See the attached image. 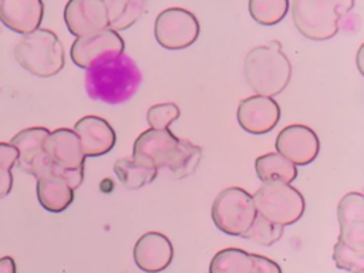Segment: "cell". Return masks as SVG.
Returning <instances> with one entry per match:
<instances>
[{
	"instance_id": "cell-1",
	"label": "cell",
	"mask_w": 364,
	"mask_h": 273,
	"mask_svg": "<svg viewBox=\"0 0 364 273\" xmlns=\"http://www.w3.org/2000/svg\"><path fill=\"white\" fill-rule=\"evenodd\" d=\"M202 148L178 138L171 129L149 128L134 141L132 159L155 168H168L175 178L192 175L200 162Z\"/></svg>"
},
{
	"instance_id": "cell-2",
	"label": "cell",
	"mask_w": 364,
	"mask_h": 273,
	"mask_svg": "<svg viewBox=\"0 0 364 273\" xmlns=\"http://www.w3.org/2000/svg\"><path fill=\"white\" fill-rule=\"evenodd\" d=\"M142 74L127 54L90 67L85 73V91L91 100L104 104H122L138 91Z\"/></svg>"
},
{
	"instance_id": "cell-3",
	"label": "cell",
	"mask_w": 364,
	"mask_h": 273,
	"mask_svg": "<svg viewBox=\"0 0 364 273\" xmlns=\"http://www.w3.org/2000/svg\"><path fill=\"white\" fill-rule=\"evenodd\" d=\"M243 73L249 87L264 97L279 95L289 85L291 78V64L282 51L279 41L252 48L243 64Z\"/></svg>"
},
{
	"instance_id": "cell-4",
	"label": "cell",
	"mask_w": 364,
	"mask_h": 273,
	"mask_svg": "<svg viewBox=\"0 0 364 273\" xmlns=\"http://www.w3.org/2000/svg\"><path fill=\"white\" fill-rule=\"evenodd\" d=\"M354 7V0H293L291 18L299 33L314 41L334 37L340 20Z\"/></svg>"
},
{
	"instance_id": "cell-5",
	"label": "cell",
	"mask_w": 364,
	"mask_h": 273,
	"mask_svg": "<svg viewBox=\"0 0 364 273\" xmlns=\"http://www.w3.org/2000/svg\"><path fill=\"white\" fill-rule=\"evenodd\" d=\"M14 57L21 68L41 78L58 74L65 63L64 47L57 34L40 27L21 37L14 46Z\"/></svg>"
},
{
	"instance_id": "cell-6",
	"label": "cell",
	"mask_w": 364,
	"mask_h": 273,
	"mask_svg": "<svg viewBox=\"0 0 364 273\" xmlns=\"http://www.w3.org/2000/svg\"><path fill=\"white\" fill-rule=\"evenodd\" d=\"M252 196L257 215L284 228L297 222L306 209L303 195L290 183H263Z\"/></svg>"
},
{
	"instance_id": "cell-7",
	"label": "cell",
	"mask_w": 364,
	"mask_h": 273,
	"mask_svg": "<svg viewBox=\"0 0 364 273\" xmlns=\"http://www.w3.org/2000/svg\"><path fill=\"white\" fill-rule=\"evenodd\" d=\"M210 213L216 228L230 236H242L257 215L253 196L239 186L220 191L213 199Z\"/></svg>"
},
{
	"instance_id": "cell-8",
	"label": "cell",
	"mask_w": 364,
	"mask_h": 273,
	"mask_svg": "<svg viewBox=\"0 0 364 273\" xmlns=\"http://www.w3.org/2000/svg\"><path fill=\"white\" fill-rule=\"evenodd\" d=\"M199 30L195 14L182 7L162 10L154 24L155 40L166 50H182L192 46L199 37Z\"/></svg>"
},
{
	"instance_id": "cell-9",
	"label": "cell",
	"mask_w": 364,
	"mask_h": 273,
	"mask_svg": "<svg viewBox=\"0 0 364 273\" xmlns=\"http://www.w3.org/2000/svg\"><path fill=\"white\" fill-rule=\"evenodd\" d=\"M124 50L125 43L118 31L104 28L88 36L75 37L70 50V57L77 67L88 70L98 63L121 55Z\"/></svg>"
},
{
	"instance_id": "cell-10",
	"label": "cell",
	"mask_w": 364,
	"mask_h": 273,
	"mask_svg": "<svg viewBox=\"0 0 364 273\" xmlns=\"http://www.w3.org/2000/svg\"><path fill=\"white\" fill-rule=\"evenodd\" d=\"M50 131L46 127H31L17 132L10 144L17 149L16 165L26 173L40 176L51 168L46 151V139Z\"/></svg>"
},
{
	"instance_id": "cell-11",
	"label": "cell",
	"mask_w": 364,
	"mask_h": 273,
	"mask_svg": "<svg viewBox=\"0 0 364 273\" xmlns=\"http://www.w3.org/2000/svg\"><path fill=\"white\" fill-rule=\"evenodd\" d=\"M276 151L286 159L297 165L313 162L320 152V141L317 134L303 124H291L284 127L276 138Z\"/></svg>"
},
{
	"instance_id": "cell-12",
	"label": "cell",
	"mask_w": 364,
	"mask_h": 273,
	"mask_svg": "<svg viewBox=\"0 0 364 273\" xmlns=\"http://www.w3.org/2000/svg\"><path fill=\"white\" fill-rule=\"evenodd\" d=\"M236 119L242 129L253 135L270 132L280 119V107L273 97L250 95L237 105Z\"/></svg>"
},
{
	"instance_id": "cell-13",
	"label": "cell",
	"mask_w": 364,
	"mask_h": 273,
	"mask_svg": "<svg viewBox=\"0 0 364 273\" xmlns=\"http://www.w3.org/2000/svg\"><path fill=\"white\" fill-rule=\"evenodd\" d=\"M64 21L75 37L108 28V16L101 0H68L64 7Z\"/></svg>"
},
{
	"instance_id": "cell-14",
	"label": "cell",
	"mask_w": 364,
	"mask_h": 273,
	"mask_svg": "<svg viewBox=\"0 0 364 273\" xmlns=\"http://www.w3.org/2000/svg\"><path fill=\"white\" fill-rule=\"evenodd\" d=\"M340 226L338 242L364 252V196L360 192L346 193L337 205Z\"/></svg>"
},
{
	"instance_id": "cell-15",
	"label": "cell",
	"mask_w": 364,
	"mask_h": 273,
	"mask_svg": "<svg viewBox=\"0 0 364 273\" xmlns=\"http://www.w3.org/2000/svg\"><path fill=\"white\" fill-rule=\"evenodd\" d=\"M73 131L80 139L85 158L105 155L114 148L117 142V134L114 128L108 121L97 115H85L80 118L75 122Z\"/></svg>"
},
{
	"instance_id": "cell-16",
	"label": "cell",
	"mask_w": 364,
	"mask_h": 273,
	"mask_svg": "<svg viewBox=\"0 0 364 273\" xmlns=\"http://www.w3.org/2000/svg\"><path fill=\"white\" fill-rule=\"evenodd\" d=\"M173 259V246L171 240L159 232L144 233L134 246V262L146 273H159L165 270Z\"/></svg>"
},
{
	"instance_id": "cell-17",
	"label": "cell",
	"mask_w": 364,
	"mask_h": 273,
	"mask_svg": "<svg viewBox=\"0 0 364 273\" xmlns=\"http://www.w3.org/2000/svg\"><path fill=\"white\" fill-rule=\"evenodd\" d=\"M46 151L50 162L58 169L71 171L84 168L85 155L73 129L58 128L50 132L46 139Z\"/></svg>"
},
{
	"instance_id": "cell-18",
	"label": "cell",
	"mask_w": 364,
	"mask_h": 273,
	"mask_svg": "<svg viewBox=\"0 0 364 273\" xmlns=\"http://www.w3.org/2000/svg\"><path fill=\"white\" fill-rule=\"evenodd\" d=\"M44 16L43 0H0V21L17 34L40 27Z\"/></svg>"
},
{
	"instance_id": "cell-19",
	"label": "cell",
	"mask_w": 364,
	"mask_h": 273,
	"mask_svg": "<svg viewBox=\"0 0 364 273\" xmlns=\"http://www.w3.org/2000/svg\"><path fill=\"white\" fill-rule=\"evenodd\" d=\"M37 199L40 205L53 213H60L65 210L74 200V189L68 185V182L54 172L53 166L37 176Z\"/></svg>"
},
{
	"instance_id": "cell-20",
	"label": "cell",
	"mask_w": 364,
	"mask_h": 273,
	"mask_svg": "<svg viewBox=\"0 0 364 273\" xmlns=\"http://www.w3.org/2000/svg\"><path fill=\"white\" fill-rule=\"evenodd\" d=\"M255 169L263 183H290L297 178V166L277 152H267L257 156Z\"/></svg>"
},
{
	"instance_id": "cell-21",
	"label": "cell",
	"mask_w": 364,
	"mask_h": 273,
	"mask_svg": "<svg viewBox=\"0 0 364 273\" xmlns=\"http://www.w3.org/2000/svg\"><path fill=\"white\" fill-rule=\"evenodd\" d=\"M108 16V28L122 31L132 27L145 10V0H101Z\"/></svg>"
},
{
	"instance_id": "cell-22",
	"label": "cell",
	"mask_w": 364,
	"mask_h": 273,
	"mask_svg": "<svg viewBox=\"0 0 364 273\" xmlns=\"http://www.w3.org/2000/svg\"><path fill=\"white\" fill-rule=\"evenodd\" d=\"M209 273H255L253 253L239 247L222 249L212 257Z\"/></svg>"
},
{
	"instance_id": "cell-23",
	"label": "cell",
	"mask_w": 364,
	"mask_h": 273,
	"mask_svg": "<svg viewBox=\"0 0 364 273\" xmlns=\"http://www.w3.org/2000/svg\"><path fill=\"white\" fill-rule=\"evenodd\" d=\"M114 172L127 189H139L151 183L158 175V169L146 166L132 159V156L117 159L114 164Z\"/></svg>"
},
{
	"instance_id": "cell-24",
	"label": "cell",
	"mask_w": 364,
	"mask_h": 273,
	"mask_svg": "<svg viewBox=\"0 0 364 273\" xmlns=\"http://www.w3.org/2000/svg\"><path fill=\"white\" fill-rule=\"evenodd\" d=\"M289 6V0H249L247 10L257 24L274 26L286 17Z\"/></svg>"
},
{
	"instance_id": "cell-25",
	"label": "cell",
	"mask_w": 364,
	"mask_h": 273,
	"mask_svg": "<svg viewBox=\"0 0 364 273\" xmlns=\"http://www.w3.org/2000/svg\"><path fill=\"white\" fill-rule=\"evenodd\" d=\"M284 226L270 222L269 219L256 215L250 228L242 235L243 239H247L260 246H272L282 239Z\"/></svg>"
},
{
	"instance_id": "cell-26",
	"label": "cell",
	"mask_w": 364,
	"mask_h": 273,
	"mask_svg": "<svg viewBox=\"0 0 364 273\" xmlns=\"http://www.w3.org/2000/svg\"><path fill=\"white\" fill-rule=\"evenodd\" d=\"M333 260L341 270H347L350 273L364 272V252L355 250L338 240L333 249Z\"/></svg>"
},
{
	"instance_id": "cell-27",
	"label": "cell",
	"mask_w": 364,
	"mask_h": 273,
	"mask_svg": "<svg viewBox=\"0 0 364 273\" xmlns=\"http://www.w3.org/2000/svg\"><path fill=\"white\" fill-rule=\"evenodd\" d=\"M17 149L7 142H0V198L10 193L13 188L11 168L17 162Z\"/></svg>"
},
{
	"instance_id": "cell-28",
	"label": "cell",
	"mask_w": 364,
	"mask_h": 273,
	"mask_svg": "<svg viewBox=\"0 0 364 273\" xmlns=\"http://www.w3.org/2000/svg\"><path fill=\"white\" fill-rule=\"evenodd\" d=\"M181 115V109L175 102H161L148 108L146 121L154 129H169L171 124Z\"/></svg>"
},
{
	"instance_id": "cell-29",
	"label": "cell",
	"mask_w": 364,
	"mask_h": 273,
	"mask_svg": "<svg viewBox=\"0 0 364 273\" xmlns=\"http://www.w3.org/2000/svg\"><path fill=\"white\" fill-rule=\"evenodd\" d=\"M253 262H255V273H282L280 266L274 260L266 256L253 253Z\"/></svg>"
},
{
	"instance_id": "cell-30",
	"label": "cell",
	"mask_w": 364,
	"mask_h": 273,
	"mask_svg": "<svg viewBox=\"0 0 364 273\" xmlns=\"http://www.w3.org/2000/svg\"><path fill=\"white\" fill-rule=\"evenodd\" d=\"M0 273H16V262L13 257H0Z\"/></svg>"
},
{
	"instance_id": "cell-31",
	"label": "cell",
	"mask_w": 364,
	"mask_h": 273,
	"mask_svg": "<svg viewBox=\"0 0 364 273\" xmlns=\"http://www.w3.org/2000/svg\"><path fill=\"white\" fill-rule=\"evenodd\" d=\"M360 273H363V272H360Z\"/></svg>"
},
{
	"instance_id": "cell-32",
	"label": "cell",
	"mask_w": 364,
	"mask_h": 273,
	"mask_svg": "<svg viewBox=\"0 0 364 273\" xmlns=\"http://www.w3.org/2000/svg\"><path fill=\"white\" fill-rule=\"evenodd\" d=\"M145 1H148V0H145Z\"/></svg>"
}]
</instances>
